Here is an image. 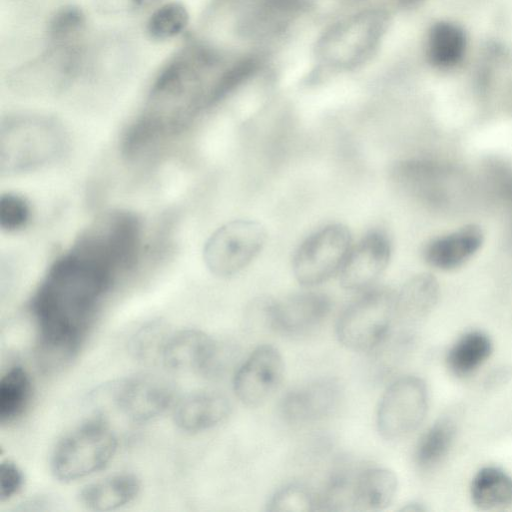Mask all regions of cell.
Returning <instances> with one entry per match:
<instances>
[{"mask_svg":"<svg viewBox=\"0 0 512 512\" xmlns=\"http://www.w3.org/2000/svg\"><path fill=\"white\" fill-rule=\"evenodd\" d=\"M139 245L136 217L112 212L54 262L30 304L43 360L63 364L77 354L116 277L134 265Z\"/></svg>","mask_w":512,"mask_h":512,"instance_id":"obj_1","label":"cell"},{"mask_svg":"<svg viewBox=\"0 0 512 512\" xmlns=\"http://www.w3.org/2000/svg\"><path fill=\"white\" fill-rule=\"evenodd\" d=\"M65 147L61 126L40 115H16L2 123V173L30 171L57 158Z\"/></svg>","mask_w":512,"mask_h":512,"instance_id":"obj_2","label":"cell"},{"mask_svg":"<svg viewBox=\"0 0 512 512\" xmlns=\"http://www.w3.org/2000/svg\"><path fill=\"white\" fill-rule=\"evenodd\" d=\"M117 449V437L109 423L93 418L66 434L56 445L51 457L54 476L69 482L103 469Z\"/></svg>","mask_w":512,"mask_h":512,"instance_id":"obj_3","label":"cell"},{"mask_svg":"<svg viewBox=\"0 0 512 512\" xmlns=\"http://www.w3.org/2000/svg\"><path fill=\"white\" fill-rule=\"evenodd\" d=\"M395 294L373 289L351 303L337 321L339 342L357 352L372 351L385 342L395 323Z\"/></svg>","mask_w":512,"mask_h":512,"instance_id":"obj_4","label":"cell"},{"mask_svg":"<svg viewBox=\"0 0 512 512\" xmlns=\"http://www.w3.org/2000/svg\"><path fill=\"white\" fill-rule=\"evenodd\" d=\"M266 242L264 227L253 220H233L219 227L207 240L203 258L218 277H230L247 267Z\"/></svg>","mask_w":512,"mask_h":512,"instance_id":"obj_5","label":"cell"},{"mask_svg":"<svg viewBox=\"0 0 512 512\" xmlns=\"http://www.w3.org/2000/svg\"><path fill=\"white\" fill-rule=\"evenodd\" d=\"M351 243L349 229L339 223L326 225L309 235L293 256L292 269L296 280L304 286L327 281L340 271Z\"/></svg>","mask_w":512,"mask_h":512,"instance_id":"obj_6","label":"cell"},{"mask_svg":"<svg viewBox=\"0 0 512 512\" xmlns=\"http://www.w3.org/2000/svg\"><path fill=\"white\" fill-rule=\"evenodd\" d=\"M83 65L80 42L48 43L44 52L12 72L10 84L23 92H57L73 82Z\"/></svg>","mask_w":512,"mask_h":512,"instance_id":"obj_7","label":"cell"},{"mask_svg":"<svg viewBox=\"0 0 512 512\" xmlns=\"http://www.w3.org/2000/svg\"><path fill=\"white\" fill-rule=\"evenodd\" d=\"M428 410L426 383L417 376L395 380L383 393L377 409L379 434L386 440H399L413 433Z\"/></svg>","mask_w":512,"mask_h":512,"instance_id":"obj_8","label":"cell"},{"mask_svg":"<svg viewBox=\"0 0 512 512\" xmlns=\"http://www.w3.org/2000/svg\"><path fill=\"white\" fill-rule=\"evenodd\" d=\"M109 396L121 414L133 422L143 423L160 416L173 404L175 389L160 376L141 374L112 384Z\"/></svg>","mask_w":512,"mask_h":512,"instance_id":"obj_9","label":"cell"},{"mask_svg":"<svg viewBox=\"0 0 512 512\" xmlns=\"http://www.w3.org/2000/svg\"><path fill=\"white\" fill-rule=\"evenodd\" d=\"M256 305L275 331L288 336L312 331L331 309L327 295L315 291L296 293L280 301L260 299Z\"/></svg>","mask_w":512,"mask_h":512,"instance_id":"obj_10","label":"cell"},{"mask_svg":"<svg viewBox=\"0 0 512 512\" xmlns=\"http://www.w3.org/2000/svg\"><path fill=\"white\" fill-rule=\"evenodd\" d=\"M159 357L170 370L205 376L216 374L223 363L222 348L218 342L197 329L169 334Z\"/></svg>","mask_w":512,"mask_h":512,"instance_id":"obj_11","label":"cell"},{"mask_svg":"<svg viewBox=\"0 0 512 512\" xmlns=\"http://www.w3.org/2000/svg\"><path fill=\"white\" fill-rule=\"evenodd\" d=\"M284 373L283 358L272 345L258 346L237 370L233 387L246 406L258 407L278 389Z\"/></svg>","mask_w":512,"mask_h":512,"instance_id":"obj_12","label":"cell"},{"mask_svg":"<svg viewBox=\"0 0 512 512\" xmlns=\"http://www.w3.org/2000/svg\"><path fill=\"white\" fill-rule=\"evenodd\" d=\"M391 243L382 231H371L351 247L340 271L341 286L359 291L373 284L386 269Z\"/></svg>","mask_w":512,"mask_h":512,"instance_id":"obj_13","label":"cell"},{"mask_svg":"<svg viewBox=\"0 0 512 512\" xmlns=\"http://www.w3.org/2000/svg\"><path fill=\"white\" fill-rule=\"evenodd\" d=\"M342 399V388L332 378H322L288 391L280 401L281 416L290 423L302 424L331 415Z\"/></svg>","mask_w":512,"mask_h":512,"instance_id":"obj_14","label":"cell"},{"mask_svg":"<svg viewBox=\"0 0 512 512\" xmlns=\"http://www.w3.org/2000/svg\"><path fill=\"white\" fill-rule=\"evenodd\" d=\"M230 411V403L224 395L214 391H198L177 403L173 419L180 430L198 433L224 422Z\"/></svg>","mask_w":512,"mask_h":512,"instance_id":"obj_15","label":"cell"},{"mask_svg":"<svg viewBox=\"0 0 512 512\" xmlns=\"http://www.w3.org/2000/svg\"><path fill=\"white\" fill-rule=\"evenodd\" d=\"M482 229L474 224L430 241L424 249L426 262L441 270H452L465 264L482 246Z\"/></svg>","mask_w":512,"mask_h":512,"instance_id":"obj_16","label":"cell"},{"mask_svg":"<svg viewBox=\"0 0 512 512\" xmlns=\"http://www.w3.org/2000/svg\"><path fill=\"white\" fill-rule=\"evenodd\" d=\"M140 480L132 473H118L87 484L80 502L89 510L110 511L132 502L140 492Z\"/></svg>","mask_w":512,"mask_h":512,"instance_id":"obj_17","label":"cell"},{"mask_svg":"<svg viewBox=\"0 0 512 512\" xmlns=\"http://www.w3.org/2000/svg\"><path fill=\"white\" fill-rule=\"evenodd\" d=\"M438 298L436 280L428 274L414 276L395 294V322L406 326L423 320Z\"/></svg>","mask_w":512,"mask_h":512,"instance_id":"obj_18","label":"cell"},{"mask_svg":"<svg viewBox=\"0 0 512 512\" xmlns=\"http://www.w3.org/2000/svg\"><path fill=\"white\" fill-rule=\"evenodd\" d=\"M398 487L395 473L387 468H368L357 475L353 487L352 510L379 511L393 501Z\"/></svg>","mask_w":512,"mask_h":512,"instance_id":"obj_19","label":"cell"},{"mask_svg":"<svg viewBox=\"0 0 512 512\" xmlns=\"http://www.w3.org/2000/svg\"><path fill=\"white\" fill-rule=\"evenodd\" d=\"M466 48V34L458 24L439 21L430 28L426 53L433 66L440 69L455 67L463 60Z\"/></svg>","mask_w":512,"mask_h":512,"instance_id":"obj_20","label":"cell"},{"mask_svg":"<svg viewBox=\"0 0 512 512\" xmlns=\"http://www.w3.org/2000/svg\"><path fill=\"white\" fill-rule=\"evenodd\" d=\"M470 493L473 503L482 510L510 506L512 477L499 467H483L474 476Z\"/></svg>","mask_w":512,"mask_h":512,"instance_id":"obj_21","label":"cell"},{"mask_svg":"<svg viewBox=\"0 0 512 512\" xmlns=\"http://www.w3.org/2000/svg\"><path fill=\"white\" fill-rule=\"evenodd\" d=\"M32 382L28 372L19 365L10 367L0 380V423L17 420L32 399Z\"/></svg>","mask_w":512,"mask_h":512,"instance_id":"obj_22","label":"cell"},{"mask_svg":"<svg viewBox=\"0 0 512 512\" xmlns=\"http://www.w3.org/2000/svg\"><path fill=\"white\" fill-rule=\"evenodd\" d=\"M492 342L481 331H470L462 335L449 349L447 365L458 376H466L477 370L490 356Z\"/></svg>","mask_w":512,"mask_h":512,"instance_id":"obj_23","label":"cell"},{"mask_svg":"<svg viewBox=\"0 0 512 512\" xmlns=\"http://www.w3.org/2000/svg\"><path fill=\"white\" fill-rule=\"evenodd\" d=\"M456 433L455 422L443 417L436 421L420 439L415 460L422 468H431L438 464L448 453Z\"/></svg>","mask_w":512,"mask_h":512,"instance_id":"obj_24","label":"cell"},{"mask_svg":"<svg viewBox=\"0 0 512 512\" xmlns=\"http://www.w3.org/2000/svg\"><path fill=\"white\" fill-rule=\"evenodd\" d=\"M188 11L179 2H169L157 8L147 22V33L154 40H168L176 37L186 28Z\"/></svg>","mask_w":512,"mask_h":512,"instance_id":"obj_25","label":"cell"},{"mask_svg":"<svg viewBox=\"0 0 512 512\" xmlns=\"http://www.w3.org/2000/svg\"><path fill=\"white\" fill-rule=\"evenodd\" d=\"M86 27V17L79 7L58 9L48 23V43H78Z\"/></svg>","mask_w":512,"mask_h":512,"instance_id":"obj_26","label":"cell"},{"mask_svg":"<svg viewBox=\"0 0 512 512\" xmlns=\"http://www.w3.org/2000/svg\"><path fill=\"white\" fill-rule=\"evenodd\" d=\"M271 512H302L317 510V496H313L305 487L291 484L277 491L269 503Z\"/></svg>","mask_w":512,"mask_h":512,"instance_id":"obj_27","label":"cell"},{"mask_svg":"<svg viewBox=\"0 0 512 512\" xmlns=\"http://www.w3.org/2000/svg\"><path fill=\"white\" fill-rule=\"evenodd\" d=\"M29 206L25 199L7 193L0 198V226L7 231H15L25 226L29 219Z\"/></svg>","mask_w":512,"mask_h":512,"instance_id":"obj_28","label":"cell"},{"mask_svg":"<svg viewBox=\"0 0 512 512\" xmlns=\"http://www.w3.org/2000/svg\"><path fill=\"white\" fill-rule=\"evenodd\" d=\"M24 476L19 467L10 460L0 464V500L5 502L15 496L23 487Z\"/></svg>","mask_w":512,"mask_h":512,"instance_id":"obj_29","label":"cell"},{"mask_svg":"<svg viewBox=\"0 0 512 512\" xmlns=\"http://www.w3.org/2000/svg\"><path fill=\"white\" fill-rule=\"evenodd\" d=\"M158 0H94L97 9L105 14H129L153 6Z\"/></svg>","mask_w":512,"mask_h":512,"instance_id":"obj_30","label":"cell"},{"mask_svg":"<svg viewBox=\"0 0 512 512\" xmlns=\"http://www.w3.org/2000/svg\"><path fill=\"white\" fill-rule=\"evenodd\" d=\"M401 511H425L426 508L421 504V503H418V502H412V503H408L406 504L405 506H403L401 509Z\"/></svg>","mask_w":512,"mask_h":512,"instance_id":"obj_31","label":"cell"}]
</instances>
